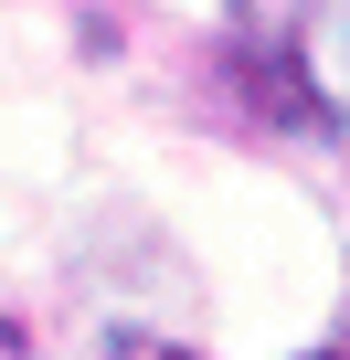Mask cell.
Here are the masks:
<instances>
[{"mask_svg":"<svg viewBox=\"0 0 350 360\" xmlns=\"http://www.w3.org/2000/svg\"><path fill=\"white\" fill-rule=\"evenodd\" d=\"M287 64H297V85H308V117L339 138V0H308V11H297Z\"/></svg>","mask_w":350,"mask_h":360,"instance_id":"6da1fadb","label":"cell"},{"mask_svg":"<svg viewBox=\"0 0 350 360\" xmlns=\"http://www.w3.org/2000/svg\"><path fill=\"white\" fill-rule=\"evenodd\" d=\"M297 360H339V339H329V349H297Z\"/></svg>","mask_w":350,"mask_h":360,"instance_id":"7a4b0ae2","label":"cell"}]
</instances>
